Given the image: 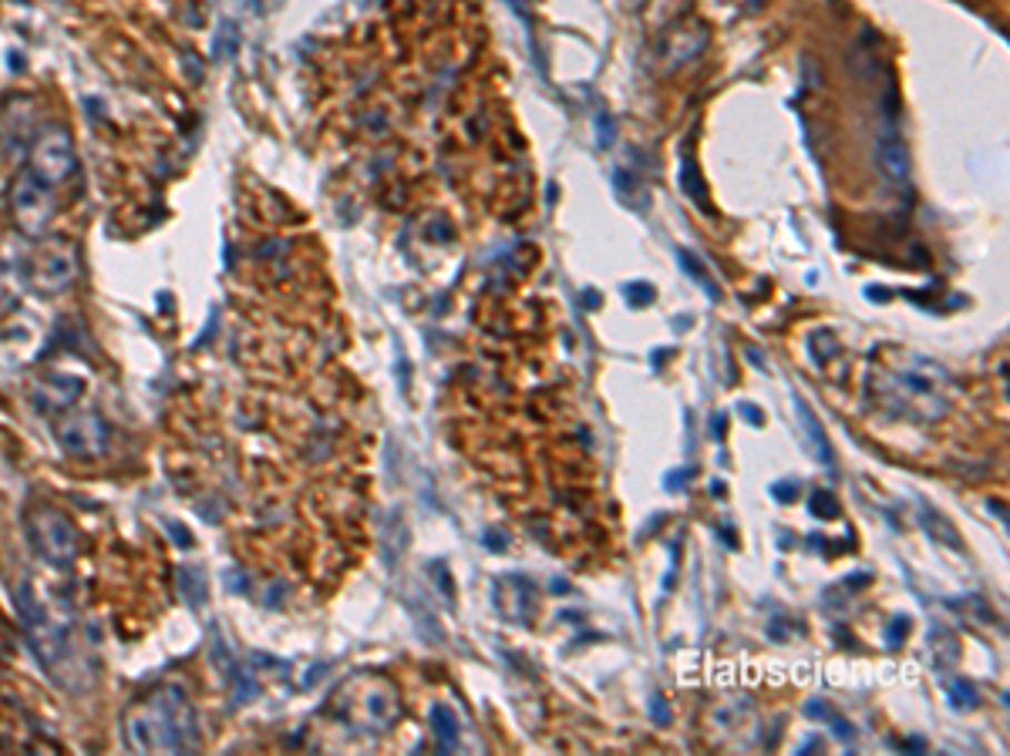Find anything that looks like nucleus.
<instances>
[{
    "instance_id": "nucleus-1",
    "label": "nucleus",
    "mask_w": 1010,
    "mask_h": 756,
    "mask_svg": "<svg viewBox=\"0 0 1010 756\" xmlns=\"http://www.w3.org/2000/svg\"><path fill=\"white\" fill-rule=\"evenodd\" d=\"M866 397L889 417L937 424L950 411V373L903 346H879L866 373Z\"/></svg>"
},
{
    "instance_id": "nucleus-2",
    "label": "nucleus",
    "mask_w": 1010,
    "mask_h": 756,
    "mask_svg": "<svg viewBox=\"0 0 1010 756\" xmlns=\"http://www.w3.org/2000/svg\"><path fill=\"white\" fill-rule=\"evenodd\" d=\"M126 746L136 753H189L199 746L196 709L182 686H159L122 719Z\"/></svg>"
},
{
    "instance_id": "nucleus-3",
    "label": "nucleus",
    "mask_w": 1010,
    "mask_h": 756,
    "mask_svg": "<svg viewBox=\"0 0 1010 756\" xmlns=\"http://www.w3.org/2000/svg\"><path fill=\"white\" fill-rule=\"evenodd\" d=\"M18 612H21V622L28 628V639H31V649L34 656L41 659V666L64 686H71L68 676H81L84 663H81V646H78V636L68 618L61 615H51L28 585L18 588Z\"/></svg>"
},
{
    "instance_id": "nucleus-4",
    "label": "nucleus",
    "mask_w": 1010,
    "mask_h": 756,
    "mask_svg": "<svg viewBox=\"0 0 1010 756\" xmlns=\"http://www.w3.org/2000/svg\"><path fill=\"white\" fill-rule=\"evenodd\" d=\"M28 542L48 565H71L78 558V528L58 508H34L28 515Z\"/></svg>"
},
{
    "instance_id": "nucleus-5",
    "label": "nucleus",
    "mask_w": 1010,
    "mask_h": 756,
    "mask_svg": "<svg viewBox=\"0 0 1010 756\" xmlns=\"http://www.w3.org/2000/svg\"><path fill=\"white\" fill-rule=\"evenodd\" d=\"M74 280H78V249L68 239L44 242L28 263V283L38 296H58Z\"/></svg>"
},
{
    "instance_id": "nucleus-6",
    "label": "nucleus",
    "mask_w": 1010,
    "mask_h": 756,
    "mask_svg": "<svg viewBox=\"0 0 1010 756\" xmlns=\"http://www.w3.org/2000/svg\"><path fill=\"white\" fill-rule=\"evenodd\" d=\"M54 212H58L54 185H48L34 172L18 175V182L11 189V215H14L18 229L24 235H41V232H48Z\"/></svg>"
},
{
    "instance_id": "nucleus-7",
    "label": "nucleus",
    "mask_w": 1010,
    "mask_h": 756,
    "mask_svg": "<svg viewBox=\"0 0 1010 756\" xmlns=\"http://www.w3.org/2000/svg\"><path fill=\"white\" fill-rule=\"evenodd\" d=\"M74 139L64 124H44L31 142V172L48 185H61L74 175Z\"/></svg>"
},
{
    "instance_id": "nucleus-8",
    "label": "nucleus",
    "mask_w": 1010,
    "mask_h": 756,
    "mask_svg": "<svg viewBox=\"0 0 1010 756\" xmlns=\"http://www.w3.org/2000/svg\"><path fill=\"white\" fill-rule=\"evenodd\" d=\"M54 434H58V444L64 447V454L88 457V461L101 457L108 451V437H111L104 417L94 411H78V414L64 417Z\"/></svg>"
},
{
    "instance_id": "nucleus-9",
    "label": "nucleus",
    "mask_w": 1010,
    "mask_h": 756,
    "mask_svg": "<svg viewBox=\"0 0 1010 756\" xmlns=\"http://www.w3.org/2000/svg\"><path fill=\"white\" fill-rule=\"evenodd\" d=\"M34 111H31V101L24 94L11 98L4 114H0V142L11 155H21L28 149V142H34Z\"/></svg>"
},
{
    "instance_id": "nucleus-10",
    "label": "nucleus",
    "mask_w": 1010,
    "mask_h": 756,
    "mask_svg": "<svg viewBox=\"0 0 1010 756\" xmlns=\"http://www.w3.org/2000/svg\"><path fill=\"white\" fill-rule=\"evenodd\" d=\"M209 653H212L216 669L222 673V679H227V686H230L233 699H237V703H250V699L257 696V679L250 676V669H243V666L237 663V656L230 653V646L222 643L219 636H212Z\"/></svg>"
},
{
    "instance_id": "nucleus-11",
    "label": "nucleus",
    "mask_w": 1010,
    "mask_h": 756,
    "mask_svg": "<svg viewBox=\"0 0 1010 756\" xmlns=\"http://www.w3.org/2000/svg\"><path fill=\"white\" fill-rule=\"evenodd\" d=\"M84 391V381L81 376H71V373H48L38 381L34 387V401L44 407V411H64L71 407Z\"/></svg>"
},
{
    "instance_id": "nucleus-12",
    "label": "nucleus",
    "mask_w": 1010,
    "mask_h": 756,
    "mask_svg": "<svg viewBox=\"0 0 1010 756\" xmlns=\"http://www.w3.org/2000/svg\"><path fill=\"white\" fill-rule=\"evenodd\" d=\"M876 169L886 182H903L910 179V169H913V155L907 149V142L900 135H882L876 142Z\"/></svg>"
},
{
    "instance_id": "nucleus-13",
    "label": "nucleus",
    "mask_w": 1010,
    "mask_h": 756,
    "mask_svg": "<svg viewBox=\"0 0 1010 756\" xmlns=\"http://www.w3.org/2000/svg\"><path fill=\"white\" fill-rule=\"evenodd\" d=\"M796 414H799V421H802V427H806V441H809V451L816 454V461H819L822 467H836V454H832L829 434H826L822 421L816 417V411H812V407L806 404V397H799V394H796Z\"/></svg>"
},
{
    "instance_id": "nucleus-14",
    "label": "nucleus",
    "mask_w": 1010,
    "mask_h": 756,
    "mask_svg": "<svg viewBox=\"0 0 1010 756\" xmlns=\"http://www.w3.org/2000/svg\"><path fill=\"white\" fill-rule=\"evenodd\" d=\"M384 535H388V538H381L384 565H388V568H394V562H398V558H401V552L408 548V525H404L398 515H391V518H388V525H384Z\"/></svg>"
},
{
    "instance_id": "nucleus-15",
    "label": "nucleus",
    "mask_w": 1010,
    "mask_h": 756,
    "mask_svg": "<svg viewBox=\"0 0 1010 756\" xmlns=\"http://www.w3.org/2000/svg\"><path fill=\"white\" fill-rule=\"evenodd\" d=\"M678 260H681V266H684V273L698 283V286H704V293H708V300L711 303H721V286L708 276V266L694 256V252H688V249H678Z\"/></svg>"
},
{
    "instance_id": "nucleus-16",
    "label": "nucleus",
    "mask_w": 1010,
    "mask_h": 756,
    "mask_svg": "<svg viewBox=\"0 0 1010 756\" xmlns=\"http://www.w3.org/2000/svg\"><path fill=\"white\" fill-rule=\"evenodd\" d=\"M431 726H434V736H438V743L444 749H452L459 743V719H456V713L448 709L444 703L431 706Z\"/></svg>"
},
{
    "instance_id": "nucleus-17",
    "label": "nucleus",
    "mask_w": 1010,
    "mask_h": 756,
    "mask_svg": "<svg viewBox=\"0 0 1010 756\" xmlns=\"http://www.w3.org/2000/svg\"><path fill=\"white\" fill-rule=\"evenodd\" d=\"M179 588H182L186 602L192 608H199L206 602V575H202V568L199 565H182L179 568Z\"/></svg>"
},
{
    "instance_id": "nucleus-18",
    "label": "nucleus",
    "mask_w": 1010,
    "mask_h": 756,
    "mask_svg": "<svg viewBox=\"0 0 1010 756\" xmlns=\"http://www.w3.org/2000/svg\"><path fill=\"white\" fill-rule=\"evenodd\" d=\"M237 51H240V28H237L233 21H222V24L216 28V38H212V58L227 61V58H233Z\"/></svg>"
},
{
    "instance_id": "nucleus-19",
    "label": "nucleus",
    "mask_w": 1010,
    "mask_h": 756,
    "mask_svg": "<svg viewBox=\"0 0 1010 756\" xmlns=\"http://www.w3.org/2000/svg\"><path fill=\"white\" fill-rule=\"evenodd\" d=\"M920 518H923V528H927V532H930L937 542H947V545H950V548H957V552L963 548V542H960L957 528H953L947 518H940V515H937V512H930V508H923V515H920Z\"/></svg>"
},
{
    "instance_id": "nucleus-20",
    "label": "nucleus",
    "mask_w": 1010,
    "mask_h": 756,
    "mask_svg": "<svg viewBox=\"0 0 1010 756\" xmlns=\"http://www.w3.org/2000/svg\"><path fill=\"white\" fill-rule=\"evenodd\" d=\"M613 182H617V195H620V202H623L627 209H637V199H633L637 192H640V195H650V192L643 189V182L633 179L630 172H617Z\"/></svg>"
},
{
    "instance_id": "nucleus-21",
    "label": "nucleus",
    "mask_w": 1010,
    "mask_h": 756,
    "mask_svg": "<svg viewBox=\"0 0 1010 756\" xmlns=\"http://www.w3.org/2000/svg\"><path fill=\"white\" fill-rule=\"evenodd\" d=\"M681 189L688 192V199L691 202H704V182H701V175H698V165L691 162V159H684V165H681Z\"/></svg>"
},
{
    "instance_id": "nucleus-22",
    "label": "nucleus",
    "mask_w": 1010,
    "mask_h": 756,
    "mask_svg": "<svg viewBox=\"0 0 1010 756\" xmlns=\"http://www.w3.org/2000/svg\"><path fill=\"white\" fill-rule=\"evenodd\" d=\"M809 508H812L816 518H836V515H839V501H836V494H829V491H812Z\"/></svg>"
},
{
    "instance_id": "nucleus-23",
    "label": "nucleus",
    "mask_w": 1010,
    "mask_h": 756,
    "mask_svg": "<svg viewBox=\"0 0 1010 756\" xmlns=\"http://www.w3.org/2000/svg\"><path fill=\"white\" fill-rule=\"evenodd\" d=\"M950 696H953V706H960V709L977 706V689H973L967 679H957V683L950 686Z\"/></svg>"
},
{
    "instance_id": "nucleus-24",
    "label": "nucleus",
    "mask_w": 1010,
    "mask_h": 756,
    "mask_svg": "<svg viewBox=\"0 0 1010 756\" xmlns=\"http://www.w3.org/2000/svg\"><path fill=\"white\" fill-rule=\"evenodd\" d=\"M597 124H600V145H603V149H610V145H613V135H617V129H613V118H610L607 111H600V114H597Z\"/></svg>"
},
{
    "instance_id": "nucleus-25",
    "label": "nucleus",
    "mask_w": 1010,
    "mask_h": 756,
    "mask_svg": "<svg viewBox=\"0 0 1010 756\" xmlns=\"http://www.w3.org/2000/svg\"><path fill=\"white\" fill-rule=\"evenodd\" d=\"M627 293H630V303H633V306H643V303L653 300V286H647V283H630Z\"/></svg>"
},
{
    "instance_id": "nucleus-26",
    "label": "nucleus",
    "mask_w": 1010,
    "mask_h": 756,
    "mask_svg": "<svg viewBox=\"0 0 1010 756\" xmlns=\"http://www.w3.org/2000/svg\"><path fill=\"white\" fill-rule=\"evenodd\" d=\"M650 716H653L660 726L670 723V709H667V699H663V696H653V699H650Z\"/></svg>"
},
{
    "instance_id": "nucleus-27",
    "label": "nucleus",
    "mask_w": 1010,
    "mask_h": 756,
    "mask_svg": "<svg viewBox=\"0 0 1010 756\" xmlns=\"http://www.w3.org/2000/svg\"><path fill=\"white\" fill-rule=\"evenodd\" d=\"M826 719H829V723H832V733H836V736H839V739H852V736H856V729H852V726H849V723H846V719H842V716H836V713H829V716H826Z\"/></svg>"
},
{
    "instance_id": "nucleus-28",
    "label": "nucleus",
    "mask_w": 1010,
    "mask_h": 756,
    "mask_svg": "<svg viewBox=\"0 0 1010 756\" xmlns=\"http://www.w3.org/2000/svg\"><path fill=\"white\" fill-rule=\"evenodd\" d=\"M907 628H910V622H907L903 615L896 618V622H892V628H889V646H900V643H903V636H907Z\"/></svg>"
},
{
    "instance_id": "nucleus-29",
    "label": "nucleus",
    "mask_w": 1010,
    "mask_h": 756,
    "mask_svg": "<svg viewBox=\"0 0 1010 756\" xmlns=\"http://www.w3.org/2000/svg\"><path fill=\"white\" fill-rule=\"evenodd\" d=\"M166 528L172 532V542H176L179 548H189V545H192V535H189L179 522H166Z\"/></svg>"
},
{
    "instance_id": "nucleus-30",
    "label": "nucleus",
    "mask_w": 1010,
    "mask_h": 756,
    "mask_svg": "<svg viewBox=\"0 0 1010 756\" xmlns=\"http://www.w3.org/2000/svg\"><path fill=\"white\" fill-rule=\"evenodd\" d=\"M771 494H774L778 501H796V484H789V481H784V484H774Z\"/></svg>"
},
{
    "instance_id": "nucleus-31",
    "label": "nucleus",
    "mask_w": 1010,
    "mask_h": 756,
    "mask_svg": "<svg viewBox=\"0 0 1010 756\" xmlns=\"http://www.w3.org/2000/svg\"><path fill=\"white\" fill-rule=\"evenodd\" d=\"M806 713H809L812 719H826V716H829L832 709H829V706H826L822 699H816V703H809V706H806Z\"/></svg>"
},
{
    "instance_id": "nucleus-32",
    "label": "nucleus",
    "mask_w": 1010,
    "mask_h": 756,
    "mask_svg": "<svg viewBox=\"0 0 1010 756\" xmlns=\"http://www.w3.org/2000/svg\"><path fill=\"white\" fill-rule=\"evenodd\" d=\"M741 414H744L748 424H764V414L758 407H751V404H741Z\"/></svg>"
},
{
    "instance_id": "nucleus-33",
    "label": "nucleus",
    "mask_w": 1010,
    "mask_h": 756,
    "mask_svg": "<svg viewBox=\"0 0 1010 756\" xmlns=\"http://www.w3.org/2000/svg\"><path fill=\"white\" fill-rule=\"evenodd\" d=\"M714 437H718V441L724 437V417H714Z\"/></svg>"
}]
</instances>
